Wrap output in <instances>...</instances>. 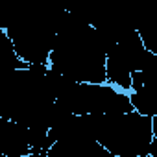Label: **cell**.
Instances as JSON below:
<instances>
[{
  "mask_svg": "<svg viewBox=\"0 0 157 157\" xmlns=\"http://www.w3.org/2000/svg\"><path fill=\"white\" fill-rule=\"evenodd\" d=\"M115 43L113 37L65 11L54 37L48 67L76 82L105 83V56Z\"/></svg>",
  "mask_w": 157,
  "mask_h": 157,
  "instance_id": "cell-1",
  "label": "cell"
},
{
  "mask_svg": "<svg viewBox=\"0 0 157 157\" xmlns=\"http://www.w3.org/2000/svg\"><path fill=\"white\" fill-rule=\"evenodd\" d=\"M48 65L32 63L13 70L0 93V115L30 129L48 131L56 98L46 82Z\"/></svg>",
  "mask_w": 157,
  "mask_h": 157,
  "instance_id": "cell-2",
  "label": "cell"
},
{
  "mask_svg": "<svg viewBox=\"0 0 157 157\" xmlns=\"http://www.w3.org/2000/svg\"><path fill=\"white\" fill-rule=\"evenodd\" d=\"M65 8L56 0H26L21 13L6 28L15 54L28 65H48V56Z\"/></svg>",
  "mask_w": 157,
  "mask_h": 157,
  "instance_id": "cell-3",
  "label": "cell"
},
{
  "mask_svg": "<svg viewBox=\"0 0 157 157\" xmlns=\"http://www.w3.org/2000/svg\"><path fill=\"white\" fill-rule=\"evenodd\" d=\"M93 135L111 157H148L153 139L151 117L137 111L118 115L91 113Z\"/></svg>",
  "mask_w": 157,
  "mask_h": 157,
  "instance_id": "cell-4",
  "label": "cell"
},
{
  "mask_svg": "<svg viewBox=\"0 0 157 157\" xmlns=\"http://www.w3.org/2000/svg\"><path fill=\"white\" fill-rule=\"evenodd\" d=\"M0 153L2 157H30V131L22 124L0 117Z\"/></svg>",
  "mask_w": 157,
  "mask_h": 157,
  "instance_id": "cell-5",
  "label": "cell"
},
{
  "mask_svg": "<svg viewBox=\"0 0 157 157\" xmlns=\"http://www.w3.org/2000/svg\"><path fill=\"white\" fill-rule=\"evenodd\" d=\"M24 67H28V63H24L15 54L11 39L8 37L4 28H0V93H2V89L6 87V83L10 80V76L13 74V70L24 68Z\"/></svg>",
  "mask_w": 157,
  "mask_h": 157,
  "instance_id": "cell-6",
  "label": "cell"
},
{
  "mask_svg": "<svg viewBox=\"0 0 157 157\" xmlns=\"http://www.w3.org/2000/svg\"><path fill=\"white\" fill-rule=\"evenodd\" d=\"M128 94H129V102H131L133 111L146 115V117L157 115V83L142 85L139 89L129 91Z\"/></svg>",
  "mask_w": 157,
  "mask_h": 157,
  "instance_id": "cell-7",
  "label": "cell"
},
{
  "mask_svg": "<svg viewBox=\"0 0 157 157\" xmlns=\"http://www.w3.org/2000/svg\"><path fill=\"white\" fill-rule=\"evenodd\" d=\"M105 82L126 93L131 87V72L111 54L105 56Z\"/></svg>",
  "mask_w": 157,
  "mask_h": 157,
  "instance_id": "cell-8",
  "label": "cell"
},
{
  "mask_svg": "<svg viewBox=\"0 0 157 157\" xmlns=\"http://www.w3.org/2000/svg\"><path fill=\"white\" fill-rule=\"evenodd\" d=\"M26 0H0V28H8L11 21L21 13Z\"/></svg>",
  "mask_w": 157,
  "mask_h": 157,
  "instance_id": "cell-9",
  "label": "cell"
},
{
  "mask_svg": "<svg viewBox=\"0 0 157 157\" xmlns=\"http://www.w3.org/2000/svg\"><path fill=\"white\" fill-rule=\"evenodd\" d=\"M0 117H2V115H0Z\"/></svg>",
  "mask_w": 157,
  "mask_h": 157,
  "instance_id": "cell-10",
  "label": "cell"
}]
</instances>
